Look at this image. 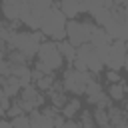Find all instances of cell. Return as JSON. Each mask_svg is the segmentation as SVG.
<instances>
[{
  "label": "cell",
  "mask_w": 128,
  "mask_h": 128,
  "mask_svg": "<svg viewBox=\"0 0 128 128\" xmlns=\"http://www.w3.org/2000/svg\"><path fill=\"white\" fill-rule=\"evenodd\" d=\"M52 8V0H24L20 10V22L32 30H40L44 14Z\"/></svg>",
  "instance_id": "obj_1"
},
{
  "label": "cell",
  "mask_w": 128,
  "mask_h": 128,
  "mask_svg": "<svg viewBox=\"0 0 128 128\" xmlns=\"http://www.w3.org/2000/svg\"><path fill=\"white\" fill-rule=\"evenodd\" d=\"M42 40H44V34L40 30L38 32H14L8 40V46L22 52L26 58H32V56L38 54Z\"/></svg>",
  "instance_id": "obj_2"
},
{
  "label": "cell",
  "mask_w": 128,
  "mask_h": 128,
  "mask_svg": "<svg viewBox=\"0 0 128 128\" xmlns=\"http://www.w3.org/2000/svg\"><path fill=\"white\" fill-rule=\"evenodd\" d=\"M94 80V74L92 72H78L74 68H66L64 70V76H62V86L66 92L70 94H86V86Z\"/></svg>",
  "instance_id": "obj_3"
},
{
  "label": "cell",
  "mask_w": 128,
  "mask_h": 128,
  "mask_svg": "<svg viewBox=\"0 0 128 128\" xmlns=\"http://www.w3.org/2000/svg\"><path fill=\"white\" fill-rule=\"evenodd\" d=\"M96 24L94 22H78V20H68L66 24V40L72 44V46H82V44H88L90 38H92V32H94Z\"/></svg>",
  "instance_id": "obj_4"
},
{
  "label": "cell",
  "mask_w": 128,
  "mask_h": 128,
  "mask_svg": "<svg viewBox=\"0 0 128 128\" xmlns=\"http://www.w3.org/2000/svg\"><path fill=\"white\" fill-rule=\"evenodd\" d=\"M66 24H68V20H66V16L62 14V10H60L58 6H52V8L44 14V18H42L40 32H42L44 36L52 38L54 34H58V32L66 30Z\"/></svg>",
  "instance_id": "obj_5"
},
{
  "label": "cell",
  "mask_w": 128,
  "mask_h": 128,
  "mask_svg": "<svg viewBox=\"0 0 128 128\" xmlns=\"http://www.w3.org/2000/svg\"><path fill=\"white\" fill-rule=\"evenodd\" d=\"M38 60L42 62V64H46L48 66V70L50 72H54V70H58L60 66H62V54L58 52V44L56 42H52V40H48V42H42L40 44V50H38Z\"/></svg>",
  "instance_id": "obj_6"
},
{
  "label": "cell",
  "mask_w": 128,
  "mask_h": 128,
  "mask_svg": "<svg viewBox=\"0 0 128 128\" xmlns=\"http://www.w3.org/2000/svg\"><path fill=\"white\" fill-rule=\"evenodd\" d=\"M76 58H80V60L86 64L88 72H92V74H100V72L104 70V62L100 60L96 48H94L90 42H88V44H82V46L76 48Z\"/></svg>",
  "instance_id": "obj_7"
},
{
  "label": "cell",
  "mask_w": 128,
  "mask_h": 128,
  "mask_svg": "<svg viewBox=\"0 0 128 128\" xmlns=\"http://www.w3.org/2000/svg\"><path fill=\"white\" fill-rule=\"evenodd\" d=\"M18 104L24 108V112H34L38 106H42V104H44V96L40 94V90H38L36 86H32V84H30V86L22 88Z\"/></svg>",
  "instance_id": "obj_8"
},
{
  "label": "cell",
  "mask_w": 128,
  "mask_h": 128,
  "mask_svg": "<svg viewBox=\"0 0 128 128\" xmlns=\"http://www.w3.org/2000/svg\"><path fill=\"white\" fill-rule=\"evenodd\" d=\"M126 56H128V52H126V42H122V40H114V42H112V46H110V56H108V62H106L108 70L120 72V70L124 68Z\"/></svg>",
  "instance_id": "obj_9"
},
{
  "label": "cell",
  "mask_w": 128,
  "mask_h": 128,
  "mask_svg": "<svg viewBox=\"0 0 128 128\" xmlns=\"http://www.w3.org/2000/svg\"><path fill=\"white\" fill-rule=\"evenodd\" d=\"M22 4H24V0H2V16L10 22L20 20Z\"/></svg>",
  "instance_id": "obj_10"
},
{
  "label": "cell",
  "mask_w": 128,
  "mask_h": 128,
  "mask_svg": "<svg viewBox=\"0 0 128 128\" xmlns=\"http://www.w3.org/2000/svg\"><path fill=\"white\" fill-rule=\"evenodd\" d=\"M64 86H62V82H54V86L48 90V96H50V102H52V106L54 108H58V110H62L64 108V104L68 102L66 100V96H64Z\"/></svg>",
  "instance_id": "obj_11"
},
{
  "label": "cell",
  "mask_w": 128,
  "mask_h": 128,
  "mask_svg": "<svg viewBox=\"0 0 128 128\" xmlns=\"http://www.w3.org/2000/svg\"><path fill=\"white\" fill-rule=\"evenodd\" d=\"M30 128H54V120L50 116H46L44 112H30Z\"/></svg>",
  "instance_id": "obj_12"
},
{
  "label": "cell",
  "mask_w": 128,
  "mask_h": 128,
  "mask_svg": "<svg viewBox=\"0 0 128 128\" xmlns=\"http://www.w3.org/2000/svg\"><path fill=\"white\" fill-rule=\"evenodd\" d=\"M60 10H62V14L66 16V18H70V20H74L78 14H80V2L78 0H58V4H56Z\"/></svg>",
  "instance_id": "obj_13"
},
{
  "label": "cell",
  "mask_w": 128,
  "mask_h": 128,
  "mask_svg": "<svg viewBox=\"0 0 128 128\" xmlns=\"http://www.w3.org/2000/svg\"><path fill=\"white\" fill-rule=\"evenodd\" d=\"M90 44H92L94 48H102V46H110V44H112V38L108 36V32H106L104 28H100V26H96V28H94V32H92V38H90Z\"/></svg>",
  "instance_id": "obj_14"
},
{
  "label": "cell",
  "mask_w": 128,
  "mask_h": 128,
  "mask_svg": "<svg viewBox=\"0 0 128 128\" xmlns=\"http://www.w3.org/2000/svg\"><path fill=\"white\" fill-rule=\"evenodd\" d=\"M2 90H4V96L12 98V96H16V94L22 90V84H20V80H18L16 76H8V78L4 80V84H2Z\"/></svg>",
  "instance_id": "obj_15"
},
{
  "label": "cell",
  "mask_w": 128,
  "mask_h": 128,
  "mask_svg": "<svg viewBox=\"0 0 128 128\" xmlns=\"http://www.w3.org/2000/svg\"><path fill=\"white\" fill-rule=\"evenodd\" d=\"M90 16H92V20H94L96 26L104 28V26L110 22V18H112V10H108V8H98V10H94Z\"/></svg>",
  "instance_id": "obj_16"
},
{
  "label": "cell",
  "mask_w": 128,
  "mask_h": 128,
  "mask_svg": "<svg viewBox=\"0 0 128 128\" xmlns=\"http://www.w3.org/2000/svg\"><path fill=\"white\" fill-rule=\"evenodd\" d=\"M56 44H58V52L62 54V58L72 64L76 60V46H72L68 40H62V42H56Z\"/></svg>",
  "instance_id": "obj_17"
},
{
  "label": "cell",
  "mask_w": 128,
  "mask_h": 128,
  "mask_svg": "<svg viewBox=\"0 0 128 128\" xmlns=\"http://www.w3.org/2000/svg\"><path fill=\"white\" fill-rule=\"evenodd\" d=\"M60 112H62V116H64L66 120H72V118L80 112V98H72V100H68Z\"/></svg>",
  "instance_id": "obj_18"
},
{
  "label": "cell",
  "mask_w": 128,
  "mask_h": 128,
  "mask_svg": "<svg viewBox=\"0 0 128 128\" xmlns=\"http://www.w3.org/2000/svg\"><path fill=\"white\" fill-rule=\"evenodd\" d=\"M86 94H88V102H90V104H96V102L100 100V96L104 94V90H102L100 82L92 80V82H90V84L86 86Z\"/></svg>",
  "instance_id": "obj_19"
},
{
  "label": "cell",
  "mask_w": 128,
  "mask_h": 128,
  "mask_svg": "<svg viewBox=\"0 0 128 128\" xmlns=\"http://www.w3.org/2000/svg\"><path fill=\"white\" fill-rule=\"evenodd\" d=\"M128 92V86L126 84H110V88H108V96H110V100H114V102H120V100H124V94Z\"/></svg>",
  "instance_id": "obj_20"
},
{
  "label": "cell",
  "mask_w": 128,
  "mask_h": 128,
  "mask_svg": "<svg viewBox=\"0 0 128 128\" xmlns=\"http://www.w3.org/2000/svg\"><path fill=\"white\" fill-rule=\"evenodd\" d=\"M94 122H96L100 128L110 126V120H108V110H106V108H96V112H94Z\"/></svg>",
  "instance_id": "obj_21"
},
{
  "label": "cell",
  "mask_w": 128,
  "mask_h": 128,
  "mask_svg": "<svg viewBox=\"0 0 128 128\" xmlns=\"http://www.w3.org/2000/svg\"><path fill=\"white\" fill-rule=\"evenodd\" d=\"M54 82H56L54 74H44V76L36 82V88H38V90H46V92H48V90L54 86Z\"/></svg>",
  "instance_id": "obj_22"
},
{
  "label": "cell",
  "mask_w": 128,
  "mask_h": 128,
  "mask_svg": "<svg viewBox=\"0 0 128 128\" xmlns=\"http://www.w3.org/2000/svg\"><path fill=\"white\" fill-rule=\"evenodd\" d=\"M10 124H12V128H30V118L22 114V116L12 118V120H10Z\"/></svg>",
  "instance_id": "obj_23"
},
{
  "label": "cell",
  "mask_w": 128,
  "mask_h": 128,
  "mask_svg": "<svg viewBox=\"0 0 128 128\" xmlns=\"http://www.w3.org/2000/svg\"><path fill=\"white\" fill-rule=\"evenodd\" d=\"M80 124H82V128L96 126V122H94V114H90V112H82V114H80Z\"/></svg>",
  "instance_id": "obj_24"
},
{
  "label": "cell",
  "mask_w": 128,
  "mask_h": 128,
  "mask_svg": "<svg viewBox=\"0 0 128 128\" xmlns=\"http://www.w3.org/2000/svg\"><path fill=\"white\" fill-rule=\"evenodd\" d=\"M6 114H8L10 118H16V116H22V114H24V108H22L18 102H12V106L6 110Z\"/></svg>",
  "instance_id": "obj_25"
},
{
  "label": "cell",
  "mask_w": 128,
  "mask_h": 128,
  "mask_svg": "<svg viewBox=\"0 0 128 128\" xmlns=\"http://www.w3.org/2000/svg\"><path fill=\"white\" fill-rule=\"evenodd\" d=\"M0 74L6 76V78L12 76V62H10V60H2V58H0Z\"/></svg>",
  "instance_id": "obj_26"
},
{
  "label": "cell",
  "mask_w": 128,
  "mask_h": 128,
  "mask_svg": "<svg viewBox=\"0 0 128 128\" xmlns=\"http://www.w3.org/2000/svg\"><path fill=\"white\" fill-rule=\"evenodd\" d=\"M106 80H108L110 84H120V82H122L120 74H118V72H114V70H108V72H106Z\"/></svg>",
  "instance_id": "obj_27"
},
{
  "label": "cell",
  "mask_w": 128,
  "mask_h": 128,
  "mask_svg": "<svg viewBox=\"0 0 128 128\" xmlns=\"http://www.w3.org/2000/svg\"><path fill=\"white\" fill-rule=\"evenodd\" d=\"M64 128H82L80 122H74V120H66L64 122Z\"/></svg>",
  "instance_id": "obj_28"
},
{
  "label": "cell",
  "mask_w": 128,
  "mask_h": 128,
  "mask_svg": "<svg viewBox=\"0 0 128 128\" xmlns=\"http://www.w3.org/2000/svg\"><path fill=\"white\" fill-rule=\"evenodd\" d=\"M0 106H2V108H4V112H6V110H8L10 106H12V102H10V98H8V96H4V98H2V102H0Z\"/></svg>",
  "instance_id": "obj_29"
},
{
  "label": "cell",
  "mask_w": 128,
  "mask_h": 128,
  "mask_svg": "<svg viewBox=\"0 0 128 128\" xmlns=\"http://www.w3.org/2000/svg\"><path fill=\"white\" fill-rule=\"evenodd\" d=\"M42 76H44V74H42V72H40V70H36V68H34V70H32V80H34V82H38V80H40V78H42Z\"/></svg>",
  "instance_id": "obj_30"
},
{
  "label": "cell",
  "mask_w": 128,
  "mask_h": 128,
  "mask_svg": "<svg viewBox=\"0 0 128 128\" xmlns=\"http://www.w3.org/2000/svg\"><path fill=\"white\" fill-rule=\"evenodd\" d=\"M0 128H12V124L6 122V120H0Z\"/></svg>",
  "instance_id": "obj_31"
},
{
  "label": "cell",
  "mask_w": 128,
  "mask_h": 128,
  "mask_svg": "<svg viewBox=\"0 0 128 128\" xmlns=\"http://www.w3.org/2000/svg\"><path fill=\"white\" fill-rule=\"evenodd\" d=\"M2 98H4V90H2V86H0V102H2Z\"/></svg>",
  "instance_id": "obj_32"
},
{
  "label": "cell",
  "mask_w": 128,
  "mask_h": 128,
  "mask_svg": "<svg viewBox=\"0 0 128 128\" xmlns=\"http://www.w3.org/2000/svg\"><path fill=\"white\" fill-rule=\"evenodd\" d=\"M2 114H6V112H4V108L0 106V120H2Z\"/></svg>",
  "instance_id": "obj_33"
},
{
  "label": "cell",
  "mask_w": 128,
  "mask_h": 128,
  "mask_svg": "<svg viewBox=\"0 0 128 128\" xmlns=\"http://www.w3.org/2000/svg\"><path fill=\"white\" fill-rule=\"evenodd\" d=\"M126 52H128V40H126Z\"/></svg>",
  "instance_id": "obj_34"
},
{
  "label": "cell",
  "mask_w": 128,
  "mask_h": 128,
  "mask_svg": "<svg viewBox=\"0 0 128 128\" xmlns=\"http://www.w3.org/2000/svg\"><path fill=\"white\" fill-rule=\"evenodd\" d=\"M126 112H128V100H126Z\"/></svg>",
  "instance_id": "obj_35"
},
{
  "label": "cell",
  "mask_w": 128,
  "mask_h": 128,
  "mask_svg": "<svg viewBox=\"0 0 128 128\" xmlns=\"http://www.w3.org/2000/svg\"><path fill=\"white\" fill-rule=\"evenodd\" d=\"M78 2H82V0H78Z\"/></svg>",
  "instance_id": "obj_36"
}]
</instances>
